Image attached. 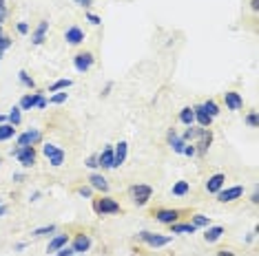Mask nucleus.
I'll use <instances>...</instances> for the list:
<instances>
[{
	"mask_svg": "<svg viewBox=\"0 0 259 256\" xmlns=\"http://www.w3.org/2000/svg\"><path fill=\"white\" fill-rule=\"evenodd\" d=\"M11 157L25 170H29V168H34L38 161V150H36V146H16V148H11Z\"/></svg>",
	"mask_w": 259,
	"mask_h": 256,
	"instance_id": "3",
	"label": "nucleus"
},
{
	"mask_svg": "<svg viewBox=\"0 0 259 256\" xmlns=\"http://www.w3.org/2000/svg\"><path fill=\"white\" fill-rule=\"evenodd\" d=\"M58 232V225L49 223V225H42V227H36V230H31V236L34 239H42V236H51Z\"/></svg>",
	"mask_w": 259,
	"mask_h": 256,
	"instance_id": "27",
	"label": "nucleus"
},
{
	"mask_svg": "<svg viewBox=\"0 0 259 256\" xmlns=\"http://www.w3.org/2000/svg\"><path fill=\"white\" fill-rule=\"evenodd\" d=\"M182 155H184V157H197V150H195V144H193V141H186V146H184V150H182Z\"/></svg>",
	"mask_w": 259,
	"mask_h": 256,
	"instance_id": "42",
	"label": "nucleus"
},
{
	"mask_svg": "<svg viewBox=\"0 0 259 256\" xmlns=\"http://www.w3.org/2000/svg\"><path fill=\"white\" fill-rule=\"evenodd\" d=\"M224 186H226V174H224V172H215V174H210V177L204 181V190L208 192V194H217Z\"/></svg>",
	"mask_w": 259,
	"mask_h": 256,
	"instance_id": "16",
	"label": "nucleus"
},
{
	"mask_svg": "<svg viewBox=\"0 0 259 256\" xmlns=\"http://www.w3.org/2000/svg\"><path fill=\"white\" fill-rule=\"evenodd\" d=\"M69 241H71V234H67V232H55V234H51L49 243H47V254H55L58 250H62L64 245H69Z\"/></svg>",
	"mask_w": 259,
	"mask_h": 256,
	"instance_id": "15",
	"label": "nucleus"
},
{
	"mask_svg": "<svg viewBox=\"0 0 259 256\" xmlns=\"http://www.w3.org/2000/svg\"><path fill=\"white\" fill-rule=\"evenodd\" d=\"M2 58H4V53H0V60H2Z\"/></svg>",
	"mask_w": 259,
	"mask_h": 256,
	"instance_id": "59",
	"label": "nucleus"
},
{
	"mask_svg": "<svg viewBox=\"0 0 259 256\" xmlns=\"http://www.w3.org/2000/svg\"><path fill=\"white\" fill-rule=\"evenodd\" d=\"M191 192V183L188 181H184V179H180V181H175L173 183V188H171V194L173 197H186V194Z\"/></svg>",
	"mask_w": 259,
	"mask_h": 256,
	"instance_id": "26",
	"label": "nucleus"
},
{
	"mask_svg": "<svg viewBox=\"0 0 259 256\" xmlns=\"http://www.w3.org/2000/svg\"><path fill=\"white\" fill-rule=\"evenodd\" d=\"M73 86V80L71 78H62V80H55L53 84H49L45 93H58V91H67V88Z\"/></svg>",
	"mask_w": 259,
	"mask_h": 256,
	"instance_id": "24",
	"label": "nucleus"
},
{
	"mask_svg": "<svg viewBox=\"0 0 259 256\" xmlns=\"http://www.w3.org/2000/svg\"><path fill=\"white\" fill-rule=\"evenodd\" d=\"M45 97V91H40V88H36L34 93H25V95L20 97V102H18V108L20 111H36L38 102Z\"/></svg>",
	"mask_w": 259,
	"mask_h": 256,
	"instance_id": "13",
	"label": "nucleus"
},
{
	"mask_svg": "<svg viewBox=\"0 0 259 256\" xmlns=\"http://www.w3.org/2000/svg\"><path fill=\"white\" fill-rule=\"evenodd\" d=\"M18 135L16 126H11L9 122H4V124H0V141H9L13 139V137Z\"/></svg>",
	"mask_w": 259,
	"mask_h": 256,
	"instance_id": "30",
	"label": "nucleus"
},
{
	"mask_svg": "<svg viewBox=\"0 0 259 256\" xmlns=\"http://www.w3.org/2000/svg\"><path fill=\"white\" fill-rule=\"evenodd\" d=\"M7 18H9V7L7 4H2V7H0V25H4Z\"/></svg>",
	"mask_w": 259,
	"mask_h": 256,
	"instance_id": "45",
	"label": "nucleus"
},
{
	"mask_svg": "<svg viewBox=\"0 0 259 256\" xmlns=\"http://www.w3.org/2000/svg\"><path fill=\"white\" fill-rule=\"evenodd\" d=\"M87 183H89V186H91L96 192L109 194V179H106L102 172H98V170H96V172L89 174V177H87Z\"/></svg>",
	"mask_w": 259,
	"mask_h": 256,
	"instance_id": "14",
	"label": "nucleus"
},
{
	"mask_svg": "<svg viewBox=\"0 0 259 256\" xmlns=\"http://www.w3.org/2000/svg\"><path fill=\"white\" fill-rule=\"evenodd\" d=\"M7 122H9L11 126H16V128L22 124V111L18 108V104H16V106H11V111L7 113Z\"/></svg>",
	"mask_w": 259,
	"mask_h": 256,
	"instance_id": "32",
	"label": "nucleus"
},
{
	"mask_svg": "<svg viewBox=\"0 0 259 256\" xmlns=\"http://www.w3.org/2000/svg\"><path fill=\"white\" fill-rule=\"evenodd\" d=\"M135 241H140V243H147L149 248H153V250H162V248H166V245H171L173 236L157 234V232H149V230H140L138 234H135Z\"/></svg>",
	"mask_w": 259,
	"mask_h": 256,
	"instance_id": "2",
	"label": "nucleus"
},
{
	"mask_svg": "<svg viewBox=\"0 0 259 256\" xmlns=\"http://www.w3.org/2000/svg\"><path fill=\"white\" fill-rule=\"evenodd\" d=\"M257 234H259V227L255 225V227H253V232H251V234H248L246 239H244V243H253V241L257 239Z\"/></svg>",
	"mask_w": 259,
	"mask_h": 256,
	"instance_id": "47",
	"label": "nucleus"
},
{
	"mask_svg": "<svg viewBox=\"0 0 259 256\" xmlns=\"http://www.w3.org/2000/svg\"><path fill=\"white\" fill-rule=\"evenodd\" d=\"M193 115H195V126H200V128H210L213 126V117L204 111L202 104H195V106H193Z\"/></svg>",
	"mask_w": 259,
	"mask_h": 256,
	"instance_id": "20",
	"label": "nucleus"
},
{
	"mask_svg": "<svg viewBox=\"0 0 259 256\" xmlns=\"http://www.w3.org/2000/svg\"><path fill=\"white\" fill-rule=\"evenodd\" d=\"M215 256H237V254H235L233 250H226L224 248V250H217V254H215Z\"/></svg>",
	"mask_w": 259,
	"mask_h": 256,
	"instance_id": "51",
	"label": "nucleus"
},
{
	"mask_svg": "<svg viewBox=\"0 0 259 256\" xmlns=\"http://www.w3.org/2000/svg\"><path fill=\"white\" fill-rule=\"evenodd\" d=\"M180 216H182V210H177V208H157L153 212V219L162 225L175 223V221H180Z\"/></svg>",
	"mask_w": 259,
	"mask_h": 256,
	"instance_id": "9",
	"label": "nucleus"
},
{
	"mask_svg": "<svg viewBox=\"0 0 259 256\" xmlns=\"http://www.w3.org/2000/svg\"><path fill=\"white\" fill-rule=\"evenodd\" d=\"M49 99V104H55V106H58V104H64L69 99V93L67 91H58V93H53V95H49L47 97Z\"/></svg>",
	"mask_w": 259,
	"mask_h": 256,
	"instance_id": "35",
	"label": "nucleus"
},
{
	"mask_svg": "<svg viewBox=\"0 0 259 256\" xmlns=\"http://www.w3.org/2000/svg\"><path fill=\"white\" fill-rule=\"evenodd\" d=\"M129 197H131V201H133V206L144 208V206H149V201L153 199V188H151L149 183H133V186L129 188Z\"/></svg>",
	"mask_w": 259,
	"mask_h": 256,
	"instance_id": "4",
	"label": "nucleus"
},
{
	"mask_svg": "<svg viewBox=\"0 0 259 256\" xmlns=\"http://www.w3.org/2000/svg\"><path fill=\"white\" fill-rule=\"evenodd\" d=\"M251 203H253V206H259V192L257 190L251 194Z\"/></svg>",
	"mask_w": 259,
	"mask_h": 256,
	"instance_id": "54",
	"label": "nucleus"
},
{
	"mask_svg": "<svg viewBox=\"0 0 259 256\" xmlns=\"http://www.w3.org/2000/svg\"><path fill=\"white\" fill-rule=\"evenodd\" d=\"M93 212L98 216H115L122 212V206L117 199H113L111 194H100L98 199H93Z\"/></svg>",
	"mask_w": 259,
	"mask_h": 256,
	"instance_id": "1",
	"label": "nucleus"
},
{
	"mask_svg": "<svg viewBox=\"0 0 259 256\" xmlns=\"http://www.w3.org/2000/svg\"><path fill=\"white\" fill-rule=\"evenodd\" d=\"M2 4H7V2H4V0H0V7H2Z\"/></svg>",
	"mask_w": 259,
	"mask_h": 256,
	"instance_id": "58",
	"label": "nucleus"
},
{
	"mask_svg": "<svg viewBox=\"0 0 259 256\" xmlns=\"http://www.w3.org/2000/svg\"><path fill=\"white\" fill-rule=\"evenodd\" d=\"M84 166H87L91 172H96L98 168H100V161H98V153H93V155H89L87 159H84Z\"/></svg>",
	"mask_w": 259,
	"mask_h": 256,
	"instance_id": "38",
	"label": "nucleus"
},
{
	"mask_svg": "<svg viewBox=\"0 0 259 256\" xmlns=\"http://www.w3.org/2000/svg\"><path fill=\"white\" fill-rule=\"evenodd\" d=\"M202 106H204V111L208 113V115L213 117V120L219 115V113H222V111H219V104L215 102V99H206V102H202Z\"/></svg>",
	"mask_w": 259,
	"mask_h": 256,
	"instance_id": "33",
	"label": "nucleus"
},
{
	"mask_svg": "<svg viewBox=\"0 0 259 256\" xmlns=\"http://www.w3.org/2000/svg\"><path fill=\"white\" fill-rule=\"evenodd\" d=\"M18 82H20L25 88H29V91H36V88H38V86H36V80L31 78V75L27 73L25 69H20V71H18Z\"/></svg>",
	"mask_w": 259,
	"mask_h": 256,
	"instance_id": "29",
	"label": "nucleus"
},
{
	"mask_svg": "<svg viewBox=\"0 0 259 256\" xmlns=\"http://www.w3.org/2000/svg\"><path fill=\"white\" fill-rule=\"evenodd\" d=\"M84 40H87V33H84V29H80L78 25H71L64 29V42L69 46H80L84 44Z\"/></svg>",
	"mask_w": 259,
	"mask_h": 256,
	"instance_id": "12",
	"label": "nucleus"
},
{
	"mask_svg": "<svg viewBox=\"0 0 259 256\" xmlns=\"http://www.w3.org/2000/svg\"><path fill=\"white\" fill-rule=\"evenodd\" d=\"M197 135H200V126L193 124V126H186V130L182 132L180 137H182L184 141H195V139H197Z\"/></svg>",
	"mask_w": 259,
	"mask_h": 256,
	"instance_id": "34",
	"label": "nucleus"
},
{
	"mask_svg": "<svg viewBox=\"0 0 259 256\" xmlns=\"http://www.w3.org/2000/svg\"><path fill=\"white\" fill-rule=\"evenodd\" d=\"M111 91H113V82H109L104 88H102V93H100V95H102V97H109V93H111Z\"/></svg>",
	"mask_w": 259,
	"mask_h": 256,
	"instance_id": "50",
	"label": "nucleus"
},
{
	"mask_svg": "<svg viewBox=\"0 0 259 256\" xmlns=\"http://www.w3.org/2000/svg\"><path fill=\"white\" fill-rule=\"evenodd\" d=\"M69 245L73 248L75 254H87L89 250L93 248V239H91V234H87V232H78V234L71 236Z\"/></svg>",
	"mask_w": 259,
	"mask_h": 256,
	"instance_id": "8",
	"label": "nucleus"
},
{
	"mask_svg": "<svg viewBox=\"0 0 259 256\" xmlns=\"http://www.w3.org/2000/svg\"><path fill=\"white\" fill-rule=\"evenodd\" d=\"M98 161H100L102 170H115V159H113V144H106L104 148L98 153Z\"/></svg>",
	"mask_w": 259,
	"mask_h": 256,
	"instance_id": "18",
	"label": "nucleus"
},
{
	"mask_svg": "<svg viewBox=\"0 0 259 256\" xmlns=\"http://www.w3.org/2000/svg\"><path fill=\"white\" fill-rule=\"evenodd\" d=\"M40 197H42V192H40V190L31 192V194H29V203H36V201H38V199H40Z\"/></svg>",
	"mask_w": 259,
	"mask_h": 256,
	"instance_id": "52",
	"label": "nucleus"
},
{
	"mask_svg": "<svg viewBox=\"0 0 259 256\" xmlns=\"http://www.w3.org/2000/svg\"><path fill=\"white\" fill-rule=\"evenodd\" d=\"M11 44H13V40H11V38H9L4 31L0 33V53H4V51H9V49H11Z\"/></svg>",
	"mask_w": 259,
	"mask_h": 256,
	"instance_id": "39",
	"label": "nucleus"
},
{
	"mask_svg": "<svg viewBox=\"0 0 259 256\" xmlns=\"http://www.w3.org/2000/svg\"><path fill=\"white\" fill-rule=\"evenodd\" d=\"M51 256H75V252H73V248L71 245H64L62 250H58L55 254H51Z\"/></svg>",
	"mask_w": 259,
	"mask_h": 256,
	"instance_id": "44",
	"label": "nucleus"
},
{
	"mask_svg": "<svg viewBox=\"0 0 259 256\" xmlns=\"http://www.w3.org/2000/svg\"><path fill=\"white\" fill-rule=\"evenodd\" d=\"M64 159H67V153H64V150H60L58 155L49 157V166H51V168H60V166L64 164Z\"/></svg>",
	"mask_w": 259,
	"mask_h": 256,
	"instance_id": "37",
	"label": "nucleus"
},
{
	"mask_svg": "<svg viewBox=\"0 0 259 256\" xmlns=\"http://www.w3.org/2000/svg\"><path fill=\"white\" fill-rule=\"evenodd\" d=\"M7 122V115H0V124H4Z\"/></svg>",
	"mask_w": 259,
	"mask_h": 256,
	"instance_id": "57",
	"label": "nucleus"
},
{
	"mask_svg": "<svg viewBox=\"0 0 259 256\" xmlns=\"http://www.w3.org/2000/svg\"><path fill=\"white\" fill-rule=\"evenodd\" d=\"M215 197H217L219 203H235L237 199L244 197V186H228V188L224 186Z\"/></svg>",
	"mask_w": 259,
	"mask_h": 256,
	"instance_id": "10",
	"label": "nucleus"
},
{
	"mask_svg": "<svg viewBox=\"0 0 259 256\" xmlns=\"http://www.w3.org/2000/svg\"><path fill=\"white\" fill-rule=\"evenodd\" d=\"M226 234V227L224 225H208V227H206V230H204V241H206V243H217V241L219 239H222V236Z\"/></svg>",
	"mask_w": 259,
	"mask_h": 256,
	"instance_id": "22",
	"label": "nucleus"
},
{
	"mask_svg": "<svg viewBox=\"0 0 259 256\" xmlns=\"http://www.w3.org/2000/svg\"><path fill=\"white\" fill-rule=\"evenodd\" d=\"M0 164H2V159H0Z\"/></svg>",
	"mask_w": 259,
	"mask_h": 256,
	"instance_id": "63",
	"label": "nucleus"
},
{
	"mask_svg": "<svg viewBox=\"0 0 259 256\" xmlns=\"http://www.w3.org/2000/svg\"><path fill=\"white\" fill-rule=\"evenodd\" d=\"M42 139H45V135L40 128H27L25 132L16 135V146H40Z\"/></svg>",
	"mask_w": 259,
	"mask_h": 256,
	"instance_id": "5",
	"label": "nucleus"
},
{
	"mask_svg": "<svg viewBox=\"0 0 259 256\" xmlns=\"http://www.w3.org/2000/svg\"><path fill=\"white\" fill-rule=\"evenodd\" d=\"M129 157V141L120 139L117 144H113V159H115V168H120Z\"/></svg>",
	"mask_w": 259,
	"mask_h": 256,
	"instance_id": "21",
	"label": "nucleus"
},
{
	"mask_svg": "<svg viewBox=\"0 0 259 256\" xmlns=\"http://www.w3.org/2000/svg\"><path fill=\"white\" fill-rule=\"evenodd\" d=\"M75 256H87V254H75Z\"/></svg>",
	"mask_w": 259,
	"mask_h": 256,
	"instance_id": "61",
	"label": "nucleus"
},
{
	"mask_svg": "<svg viewBox=\"0 0 259 256\" xmlns=\"http://www.w3.org/2000/svg\"><path fill=\"white\" fill-rule=\"evenodd\" d=\"M60 150H64V148L62 146H58V144H53V141H45V144H40V153L45 155L47 159L53 157V155H58Z\"/></svg>",
	"mask_w": 259,
	"mask_h": 256,
	"instance_id": "28",
	"label": "nucleus"
},
{
	"mask_svg": "<svg viewBox=\"0 0 259 256\" xmlns=\"http://www.w3.org/2000/svg\"><path fill=\"white\" fill-rule=\"evenodd\" d=\"M171 227V234H195L197 232V227L191 223V221H175V223H171L168 225Z\"/></svg>",
	"mask_w": 259,
	"mask_h": 256,
	"instance_id": "23",
	"label": "nucleus"
},
{
	"mask_svg": "<svg viewBox=\"0 0 259 256\" xmlns=\"http://www.w3.org/2000/svg\"><path fill=\"white\" fill-rule=\"evenodd\" d=\"M16 31L20 33V36H27V33L31 31V27H29V22H25V20H20V22H16Z\"/></svg>",
	"mask_w": 259,
	"mask_h": 256,
	"instance_id": "43",
	"label": "nucleus"
},
{
	"mask_svg": "<svg viewBox=\"0 0 259 256\" xmlns=\"http://www.w3.org/2000/svg\"><path fill=\"white\" fill-rule=\"evenodd\" d=\"M7 212H9V206L7 203H0V216H4Z\"/></svg>",
	"mask_w": 259,
	"mask_h": 256,
	"instance_id": "55",
	"label": "nucleus"
},
{
	"mask_svg": "<svg viewBox=\"0 0 259 256\" xmlns=\"http://www.w3.org/2000/svg\"><path fill=\"white\" fill-rule=\"evenodd\" d=\"M93 64H96V55L91 51H78L73 55V69L78 73H89L93 69Z\"/></svg>",
	"mask_w": 259,
	"mask_h": 256,
	"instance_id": "7",
	"label": "nucleus"
},
{
	"mask_svg": "<svg viewBox=\"0 0 259 256\" xmlns=\"http://www.w3.org/2000/svg\"><path fill=\"white\" fill-rule=\"evenodd\" d=\"M47 33H49V20H40L38 22V27L31 33V44L34 46H42L47 40Z\"/></svg>",
	"mask_w": 259,
	"mask_h": 256,
	"instance_id": "19",
	"label": "nucleus"
},
{
	"mask_svg": "<svg viewBox=\"0 0 259 256\" xmlns=\"http://www.w3.org/2000/svg\"><path fill=\"white\" fill-rule=\"evenodd\" d=\"M177 120L182 122L184 126H193L195 124V115H193V106H184L180 111V115H177Z\"/></svg>",
	"mask_w": 259,
	"mask_h": 256,
	"instance_id": "31",
	"label": "nucleus"
},
{
	"mask_svg": "<svg viewBox=\"0 0 259 256\" xmlns=\"http://www.w3.org/2000/svg\"><path fill=\"white\" fill-rule=\"evenodd\" d=\"M47 106H49V99H47V95H45V97L40 99V102H38V106H36V108H38V111H45Z\"/></svg>",
	"mask_w": 259,
	"mask_h": 256,
	"instance_id": "49",
	"label": "nucleus"
},
{
	"mask_svg": "<svg viewBox=\"0 0 259 256\" xmlns=\"http://www.w3.org/2000/svg\"><path fill=\"white\" fill-rule=\"evenodd\" d=\"M75 192H78V197H82V199H93V194H96V190H93L89 183H84V186H78V188H75Z\"/></svg>",
	"mask_w": 259,
	"mask_h": 256,
	"instance_id": "36",
	"label": "nucleus"
},
{
	"mask_svg": "<svg viewBox=\"0 0 259 256\" xmlns=\"http://www.w3.org/2000/svg\"><path fill=\"white\" fill-rule=\"evenodd\" d=\"M0 203H2V199H0Z\"/></svg>",
	"mask_w": 259,
	"mask_h": 256,
	"instance_id": "62",
	"label": "nucleus"
},
{
	"mask_svg": "<svg viewBox=\"0 0 259 256\" xmlns=\"http://www.w3.org/2000/svg\"><path fill=\"white\" fill-rule=\"evenodd\" d=\"M222 102H224L226 111H230V113H237L244 108V97H242V93H237V91L222 93Z\"/></svg>",
	"mask_w": 259,
	"mask_h": 256,
	"instance_id": "11",
	"label": "nucleus"
},
{
	"mask_svg": "<svg viewBox=\"0 0 259 256\" xmlns=\"http://www.w3.org/2000/svg\"><path fill=\"white\" fill-rule=\"evenodd\" d=\"M166 144H168V148H171L175 155H182V150H184L186 141L182 139L180 132H177L175 128H168V130H166Z\"/></svg>",
	"mask_w": 259,
	"mask_h": 256,
	"instance_id": "17",
	"label": "nucleus"
},
{
	"mask_svg": "<svg viewBox=\"0 0 259 256\" xmlns=\"http://www.w3.org/2000/svg\"><path fill=\"white\" fill-rule=\"evenodd\" d=\"M244 124L248 128H257V111H248L246 115H244Z\"/></svg>",
	"mask_w": 259,
	"mask_h": 256,
	"instance_id": "40",
	"label": "nucleus"
},
{
	"mask_svg": "<svg viewBox=\"0 0 259 256\" xmlns=\"http://www.w3.org/2000/svg\"><path fill=\"white\" fill-rule=\"evenodd\" d=\"M25 179H27L25 172H13V174H11V181H13V183H22Z\"/></svg>",
	"mask_w": 259,
	"mask_h": 256,
	"instance_id": "48",
	"label": "nucleus"
},
{
	"mask_svg": "<svg viewBox=\"0 0 259 256\" xmlns=\"http://www.w3.org/2000/svg\"><path fill=\"white\" fill-rule=\"evenodd\" d=\"M213 139H215V135L210 128H200V135L193 141V144H195V150H197V157H204V155L208 153L210 146H213Z\"/></svg>",
	"mask_w": 259,
	"mask_h": 256,
	"instance_id": "6",
	"label": "nucleus"
},
{
	"mask_svg": "<svg viewBox=\"0 0 259 256\" xmlns=\"http://www.w3.org/2000/svg\"><path fill=\"white\" fill-rule=\"evenodd\" d=\"M73 4H78V7H82V9H91L93 7V0H73Z\"/></svg>",
	"mask_w": 259,
	"mask_h": 256,
	"instance_id": "46",
	"label": "nucleus"
},
{
	"mask_svg": "<svg viewBox=\"0 0 259 256\" xmlns=\"http://www.w3.org/2000/svg\"><path fill=\"white\" fill-rule=\"evenodd\" d=\"M2 31H4V29H2V25H0V33H2Z\"/></svg>",
	"mask_w": 259,
	"mask_h": 256,
	"instance_id": "60",
	"label": "nucleus"
},
{
	"mask_svg": "<svg viewBox=\"0 0 259 256\" xmlns=\"http://www.w3.org/2000/svg\"><path fill=\"white\" fill-rule=\"evenodd\" d=\"M84 18H87V22H91L93 27H100L102 25V18L98 16V13H93V11H87V13H84Z\"/></svg>",
	"mask_w": 259,
	"mask_h": 256,
	"instance_id": "41",
	"label": "nucleus"
},
{
	"mask_svg": "<svg viewBox=\"0 0 259 256\" xmlns=\"http://www.w3.org/2000/svg\"><path fill=\"white\" fill-rule=\"evenodd\" d=\"M251 9L253 11H259V0H251Z\"/></svg>",
	"mask_w": 259,
	"mask_h": 256,
	"instance_id": "56",
	"label": "nucleus"
},
{
	"mask_svg": "<svg viewBox=\"0 0 259 256\" xmlns=\"http://www.w3.org/2000/svg\"><path fill=\"white\" fill-rule=\"evenodd\" d=\"M13 250H16V252H22V250H27V243H25V241H20V243L13 245Z\"/></svg>",
	"mask_w": 259,
	"mask_h": 256,
	"instance_id": "53",
	"label": "nucleus"
},
{
	"mask_svg": "<svg viewBox=\"0 0 259 256\" xmlns=\"http://www.w3.org/2000/svg\"><path fill=\"white\" fill-rule=\"evenodd\" d=\"M191 223L197 227V230H206L208 225H213V219L206 214H200V212H195V214H191Z\"/></svg>",
	"mask_w": 259,
	"mask_h": 256,
	"instance_id": "25",
	"label": "nucleus"
}]
</instances>
